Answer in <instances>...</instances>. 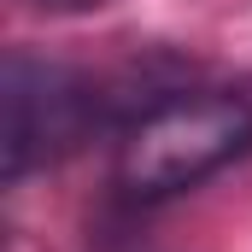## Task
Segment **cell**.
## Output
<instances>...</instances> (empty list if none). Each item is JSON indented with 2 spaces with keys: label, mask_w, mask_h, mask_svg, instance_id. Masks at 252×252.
Masks as SVG:
<instances>
[{
  "label": "cell",
  "mask_w": 252,
  "mask_h": 252,
  "mask_svg": "<svg viewBox=\"0 0 252 252\" xmlns=\"http://www.w3.org/2000/svg\"><path fill=\"white\" fill-rule=\"evenodd\" d=\"M252 147V106L241 94H170L147 106L118 141L112 182L129 199H170L199 188Z\"/></svg>",
  "instance_id": "6da1fadb"
},
{
  "label": "cell",
  "mask_w": 252,
  "mask_h": 252,
  "mask_svg": "<svg viewBox=\"0 0 252 252\" xmlns=\"http://www.w3.org/2000/svg\"><path fill=\"white\" fill-rule=\"evenodd\" d=\"M94 82L59 59L12 47L0 70V153H6V182H24L30 170L59 164L64 153L82 147L94 124Z\"/></svg>",
  "instance_id": "7a4b0ae2"
},
{
  "label": "cell",
  "mask_w": 252,
  "mask_h": 252,
  "mask_svg": "<svg viewBox=\"0 0 252 252\" xmlns=\"http://www.w3.org/2000/svg\"><path fill=\"white\" fill-rule=\"evenodd\" d=\"M30 6H41V12H64V18H70V12H100L106 0H30Z\"/></svg>",
  "instance_id": "3957f363"
}]
</instances>
